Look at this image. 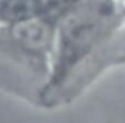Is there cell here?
Returning <instances> with one entry per match:
<instances>
[{
	"label": "cell",
	"mask_w": 125,
	"mask_h": 123,
	"mask_svg": "<svg viewBox=\"0 0 125 123\" xmlns=\"http://www.w3.org/2000/svg\"><path fill=\"white\" fill-rule=\"evenodd\" d=\"M125 24V0H78L59 16L50 77L40 101H53Z\"/></svg>",
	"instance_id": "1"
},
{
	"label": "cell",
	"mask_w": 125,
	"mask_h": 123,
	"mask_svg": "<svg viewBox=\"0 0 125 123\" xmlns=\"http://www.w3.org/2000/svg\"><path fill=\"white\" fill-rule=\"evenodd\" d=\"M59 18L41 16L0 24V82L10 91L38 92L51 72L55 26Z\"/></svg>",
	"instance_id": "2"
},
{
	"label": "cell",
	"mask_w": 125,
	"mask_h": 123,
	"mask_svg": "<svg viewBox=\"0 0 125 123\" xmlns=\"http://www.w3.org/2000/svg\"><path fill=\"white\" fill-rule=\"evenodd\" d=\"M78 0H0V24L33 18H59Z\"/></svg>",
	"instance_id": "3"
}]
</instances>
